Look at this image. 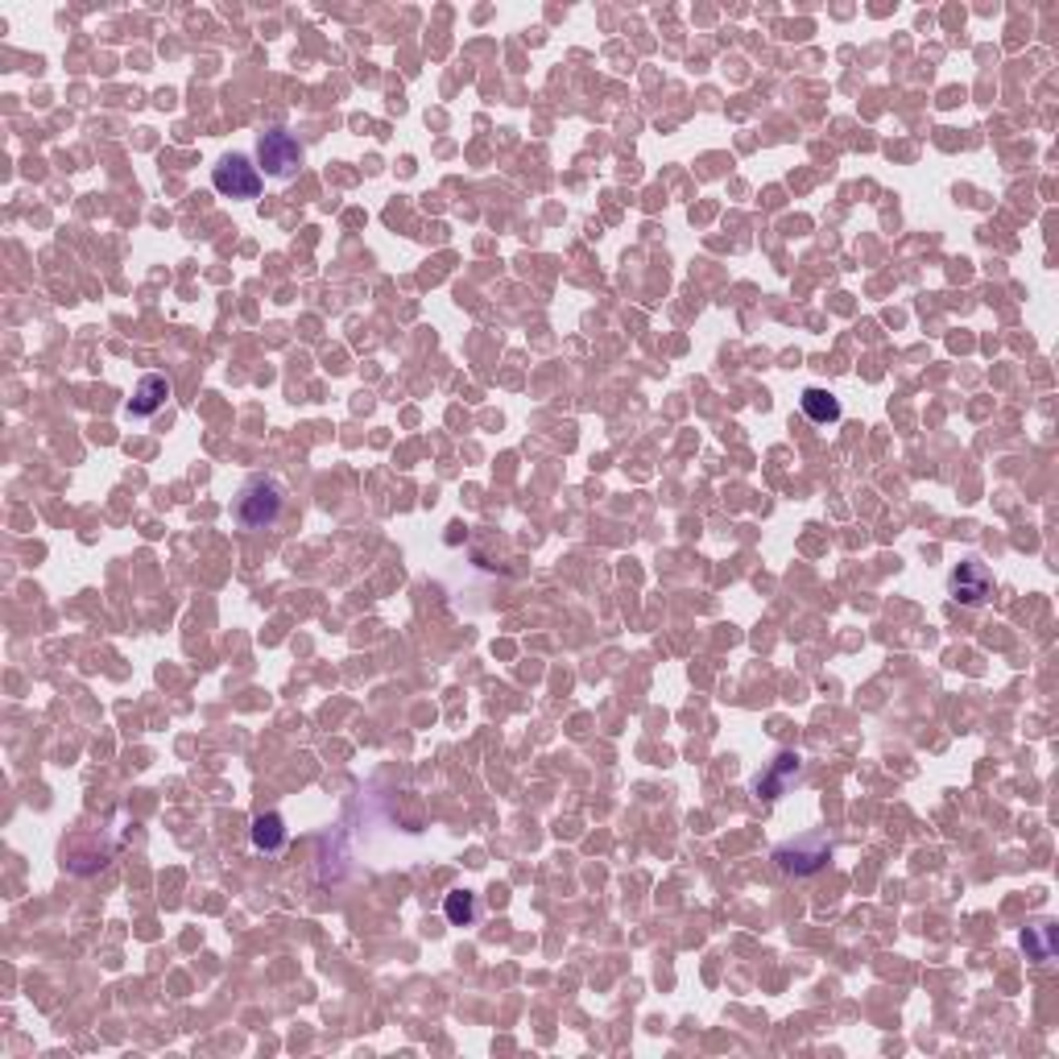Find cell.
<instances>
[{
  "label": "cell",
  "mask_w": 1059,
  "mask_h": 1059,
  "mask_svg": "<svg viewBox=\"0 0 1059 1059\" xmlns=\"http://www.w3.org/2000/svg\"><path fill=\"white\" fill-rule=\"evenodd\" d=\"M211 183H216V190L228 195V199H256V195H261V183H265V174L256 171L244 154H228L220 166L211 171Z\"/></svg>",
  "instance_id": "obj_4"
},
{
  "label": "cell",
  "mask_w": 1059,
  "mask_h": 1059,
  "mask_svg": "<svg viewBox=\"0 0 1059 1059\" xmlns=\"http://www.w3.org/2000/svg\"><path fill=\"white\" fill-rule=\"evenodd\" d=\"M444 915L447 922H456V927H468V922H477V894H468V889H451L444 903Z\"/></svg>",
  "instance_id": "obj_11"
},
{
  "label": "cell",
  "mask_w": 1059,
  "mask_h": 1059,
  "mask_svg": "<svg viewBox=\"0 0 1059 1059\" xmlns=\"http://www.w3.org/2000/svg\"><path fill=\"white\" fill-rule=\"evenodd\" d=\"M1023 952L1030 960L1056 957V927H1051V922H1030L1023 931Z\"/></svg>",
  "instance_id": "obj_10"
},
{
  "label": "cell",
  "mask_w": 1059,
  "mask_h": 1059,
  "mask_svg": "<svg viewBox=\"0 0 1059 1059\" xmlns=\"http://www.w3.org/2000/svg\"><path fill=\"white\" fill-rule=\"evenodd\" d=\"M828 856H832V849H828V840L823 837H799V840H786V844L774 849L778 870L790 873V877H811V873H820L823 865H828Z\"/></svg>",
  "instance_id": "obj_3"
},
{
  "label": "cell",
  "mask_w": 1059,
  "mask_h": 1059,
  "mask_svg": "<svg viewBox=\"0 0 1059 1059\" xmlns=\"http://www.w3.org/2000/svg\"><path fill=\"white\" fill-rule=\"evenodd\" d=\"M249 837H253L256 853H282L291 832H286V820H282L277 811H261L253 820V828H249Z\"/></svg>",
  "instance_id": "obj_8"
},
{
  "label": "cell",
  "mask_w": 1059,
  "mask_h": 1059,
  "mask_svg": "<svg viewBox=\"0 0 1059 1059\" xmlns=\"http://www.w3.org/2000/svg\"><path fill=\"white\" fill-rule=\"evenodd\" d=\"M171 376H162V373H145L133 385V397H129V406H124V414L129 418H154L166 402H171Z\"/></svg>",
  "instance_id": "obj_6"
},
{
  "label": "cell",
  "mask_w": 1059,
  "mask_h": 1059,
  "mask_svg": "<svg viewBox=\"0 0 1059 1059\" xmlns=\"http://www.w3.org/2000/svg\"><path fill=\"white\" fill-rule=\"evenodd\" d=\"M799 411L811 418V423H820V427H832V423H840V397L828 390H804L799 393Z\"/></svg>",
  "instance_id": "obj_9"
},
{
  "label": "cell",
  "mask_w": 1059,
  "mask_h": 1059,
  "mask_svg": "<svg viewBox=\"0 0 1059 1059\" xmlns=\"http://www.w3.org/2000/svg\"><path fill=\"white\" fill-rule=\"evenodd\" d=\"M799 766H804V757H799L795 750H783L778 757H774V762H769L766 774H762V778L753 783V795H757V799H766V804H769V799H778L786 786L795 783Z\"/></svg>",
  "instance_id": "obj_7"
},
{
  "label": "cell",
  "mask_w": 1059,
  "mask_h": 1059,
  "mask_svg": "<svg viewBox=\"0 0 1059 1059\" xmlns=\"http://www.w3.org/2000/svg\"><path fill=\"white\" fill-rule=\"evenodd\" d=\"M948 597L964 604V609H981L993 597V571L981 559H964L948 576Z\"/></svg>",
  "instance_id": "obj_5"
},
{
  "label": "cell",
  "mask_w": 1059,
  "mask_h": 1059,
  "mask_svg": "<svg viewBox=\"0 0 1059 1059\" xmlns=\"http://www.w3.org/2000/svg\"><path fill=\"white\" fill-rule=\"evenodd\" d=\"M286 513V489L274 477L244 480V489L232 501V522L240 530H270Z\"/></svg>",
  "instance_id": "obj_1"
},
{
  "label": "cell",
  "mask_w": 1059,
  "mask_h": 1059,
  "mask_svg": "<svg viewBox=\"0 0 1059 1059\" xmlns=\"http://www.w3.org/2000/svg\"><path fill=\"white\" fill-rule=\"evenodd\" d=\"M298 166H303V145H298V138L282 133V129H270V133L256 138V171L265 174V178L286 183V178L298 174Z\"/></svg>",
  "instance_id": "obj_2"
}]
</instances>
